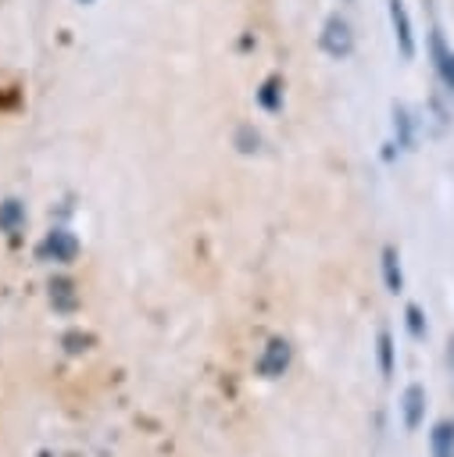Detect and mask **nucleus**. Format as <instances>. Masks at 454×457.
<instances>
[{"label": "nucleus", "mask_w": 454, "mask_h": 457, "mask_svg": "<svg viewBox=\"0 0 454 457\" xmlns=\"http://www.w3.org/2000/svg\"><path fill=\"white\" fill-rule=\"evenodd\" d=\"M79 4H89V0H79Z\"/></svg>", "instance_id": "a211bd4d"}, {"label": "nucleus", "mask_w": 454, "mask_h": 457, "mask_svg": "<svg viewBox=\"0 0 454 457\" xmlns=\"http://www.w3.org/2000/svg\"><path fill=\"white\" fill-rule=\"evenodd\" d=\"M257 104L265 111H279V104H282V82L279 79H265V86L257 89Z\"/></svg>", "instance_id": "9b49d317"}, {"label": "nucleus", "mask_w": 454, "mask_h": 457, "mask_svg": "<svg viewBox=\"0 0 454 457\" xmlns=\"http://www.w3.org/2000/svg\"><path fill=\"white\" fill-rule=\"evenodd\" d=\"M383 278H386V289L390 293H400L404 289V275H400V257L393 246L383 250Z\"/></svg>", "instance_id": "6e6552de"}, {"label": "nucleus", "mask_w": 454, "mask_h": 457, "mask_svg": "<svg viewBox=\"0 0 454 457\" xmlns=\"http://www.w3.org/2000/svg\"><path fill=\"white\" fill-rule=\"evenodd\" d=\"M400 411H404V428L415 432V428L422 425V418H425V389H422L418 382L404 389V396H400Z\"/></svg>", "instance_id": "39448f33"}, {"label": "nucleus", "mask_w": 454, "mask_h": 457, "mask_svg": "<svg viewBox=\"0 0 454 457\" xmlns=\"http://www.w3.org/2000/svg\"><path fill=\"white\" fill-rule=\"evenodd\" d=\"M429 450H433V457H454V421L450 418H443V421L433 425Z\"/></svg>", "instance_id": "423d86ee"}, {"label": "nucleus", "mask_w": 454, "mask_h": 457, "mask_svg": "<svg viewBox=\"0 0 454 457\" xmlns=\"http://www.w3.org/2000/svg\"><path fill=\"white\" fill-rule=\"evenodd\" d=\"M393 132H397V146H404V150L415 146V118L404 104H393Z\"/></svg>", "instance_id": "0eeeda50"}, {"label": "nucleus", "mask_w": 454, "mask_h": 457, "mask_svg": "<svg viewBox=\"0 0 454 457\" xmlns=\"http://www.w3.org/2000/svg\"><path fill=\"white\" fill-rule=\"evenodd\" d=\"M290 357H293V346H290L282 336L268 339L265 353L257 357V375H265V378H279V375L290 368Z\"/></svg>", "instance_id": "7ed1b4c3"}, {"label": "nucleus", "mask_w": 454, "mask_h": 457, "mask_svg": "<svg viewBox=\"0 0 454 457\" xmlns=\"http://www.w3.org/2000/svg\"><path fill=\"white\" fill-rule=\"evenodd\" d=\"M43 257L68 264V261L79 257V239H75L68 228H54V232L46 236V243H43Z\"/></svg>", "instance_id": "20e7f679"}, {"label": "nucleus", "mask_w": 454, "mask_h": 457, "mask_svg": "<svg viewBox=\"0 0 454 457\" xmlns=\"http://www.w3.org/2000/svg\"><path fill=\"white\" fill-rule=\"evenodd\" d=\"M447 361H450V375H454V336H450V343H447Z\"/></svg>", "instance_id": "f3484780"}, {"label": "nucleus", "mask_w": 454, "mask_h": 457, "mask_svg": "<svg viewBox=\"0 0 454 457\" xmlns=\"http://www.w3.org/2000/svg\"><path fill=\"white\" fill-rule=\"evenodd\" d=\"M25 225V207L18 204V200H4L0 204V232H18Z\"/></svg>", "instance_id": "9d476101"}, {"label": "nucleus", "mask_w": 454, "mask_h": 457, "mask_svg": "<svg viewBox=\"0 0 454 457\" xmlns=\"http://www.w3.org/2000/svg\"><path fill=\"white\" fill-rule=\"evenodd\" d=\"M386 4H390L386 11H390V25H393V43H397L400 57L411 61L418 54V39H415V21L408 14V4L404 0H386Z\"/></svg>", "instance_id": "f257e3e1"}, {"label": "nucleus", "mask_w": 454, "mask_h": 457, "mask_svg": "<svg viewBox=\"0 0 454 457\" xmlns=\"http://www.w3.org/2000/svg\"><path fill=\"white\" fill-rule=\"evenodd\" d=\"M436 68H440V75H443V82H447V86L454 89V50H450V54H447V57H443V61H440Z\"/></svg>", "instance_id": "dca6fc26"}, {"label": "nucleus", "mask_w": 454, "mask_h": 457, "mask_svg": "<svg viewBox=\"0 0 454 457\" xmlns=\"http://www.w3.org/2000/svg\"><path fill=\"white\" fill-rule=\"evenodd\" d=\"M318 43H322V50L329 57H347L354 50V29H350V21L343 14H329L325 25H322V39Z\"/></svg>", "instance_id": "f03ea898"}, {"label": "nucleus", "mask_w": 454, "mask_h": 457, "mask_svg": "<svg viewBox=\"0 0 454 457\" xmlns=\"http://www.w3.org/2000/svg\"><path fill=\"white\" fill-rule=\"evenodd\" d=\"M375 346H379V371H383V378H390L393 375V336L383 328L379 339H375Z\"/></svg>", "instance_id": "f8f14e48"}, {"label": "nucleus", "mask_w": 454, "mask_h": 457, "mask_svg": "<svg viewBox=\"0 0 454 457\" xmlns=\"http://www.w3.org/2000/svg\"><path fill=\"white\" fill-rule=\"evenodd\" d=\"M236 143H240V150H243V154H250V150H257V132L240 129V132H236Z\"/></svg>", "instance_id": "2eb2a0df"}, {"label": "nucleus", "mask_w": 454, "mask_h": 457, "mask_svg": "<svg viewBox=\"0 0 454 457\" xmlns=\"http://www.w3.org/2000/svg\"><path fill=\"white\" fill-rule=\"evenodd\" d=\"M404 318H408V332H411L415 339H422V336H425V314H422V307H418V303H408V307H404Z\"/></svg>", "instance_id": "ddd939ff"}, {"label": "nucleus", "mask_w": 454, "mask_h": 457, "mask_svg": "<svg viewBox=\"0 0 454 457\" xmlns=\"http://www.w3.org/2000/svg\"><path fill=\"white\" fill-rule=\"evenodd\" d=\"M50 300H54V307L64 311V314L75 311V303H79V300H75V282H71V278H54V282H50Z\"/></svg>", "instance_id": "1a4fd4ad"}, {"label": "nucleus", "mask_w": 454, "mask_h": 457, "mask_svg": "<svg viewBox=\"0 0 454 457\" xmlns=\"http://www.w3.org/2000/svg\"><path fill=\"white\" fill-rule=\"evenodd\" d=\"M61 343H64V350H68V353H82V350H89L97 339H93L89 332H64V339H61Z\"/></svg>", "instance_id": "4468645a"}]
</instances>
